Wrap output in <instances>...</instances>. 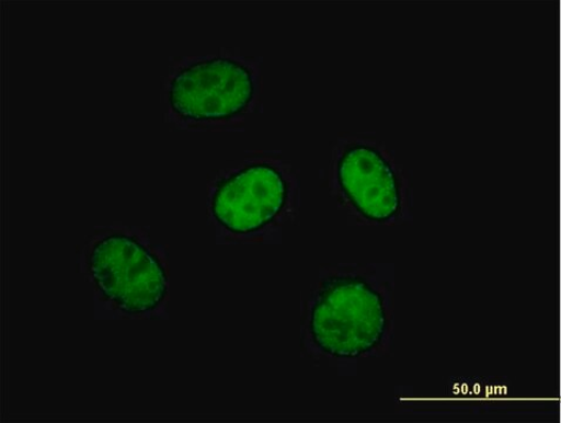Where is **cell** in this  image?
I'll return each instance as SVG.
<instances>
[{"mask_svg":"<svg viewBox=\"0 0 561 423\" xmlns=\"http://www.w3.org/2000/svg\"><path fill=\"white\" fill-rule=\"evenodd\" d=\"M387 327L382 296L359 276H334L327 281L311 308V338L330 356L357 357L369 353L382 343Z\"/></svg>","mask_w":561,"mask_h":423,"instance_id":"1","label":"cell"},{"mask_svg":"<svg viewBox=\"0 0 561 423\" xmlns=\"http://www.w3.org/2000/svg\"><path fill=\"white\" fill-rule=\"evenodd\" d=\"M93 279L105 297L131 315L153 311L168 295L159 259L134 238L112 235L90 255Z\"/></svg>","mask_w":561,"mask_h":423,"instance_id":"2","label":"cell"},{"mask_svg":"<svg viewBox=\"0 0 561 423\" xmlns=\"http://www.w3.org/2000/svg\"><path fill=\"white\" fill-rule=\"evenodd\" d=\"M254 79L243 65L213 58L191 65L172 80L170 103L180 117L195 122L233 118L253 100Z\"/></svg>","mask_w":561,"mask_h":423,"instance_id":"3","label":"cell"},{"mask_svg":"<svg viewBox=\"0 0 561 423\" xmlns=\"http://www.w3.org/2000/svg\"><path fill=\"white\" fill-rule=\"evenodd\" d=\"M287 199L284 174L270 164H255L219 184L211 211L226 230L249 235L271 224L283 211Z\"/></svg>","mask_w":561,"mask_h":423,"instance_id":"4","label":"cell"},{"mask_svg":"<svg viewBox=\"0 0 561 423\" xmlns=\"http://www.w3.org/2000/svg\"><path fill=\"white\" fill-rule=\"evenodd\" d=\"M337 181L345 197L366 219L382 224L400 214L399 178L371 146L357 144L344 151L337 164Z\"/></svg>","mask_w":561,"mask_h":423,"instance_id":"5","label":"cell"}]
</instances>
